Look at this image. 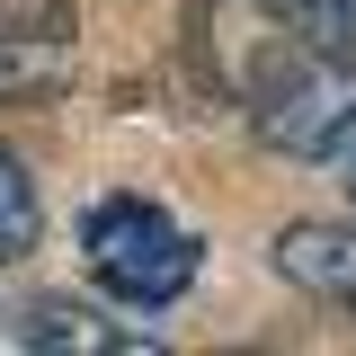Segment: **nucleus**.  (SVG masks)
Masks as SVG:
<instances>
[{
  "label": "nucleus",
  "instance_id": "obj_5",
  "mask_svg": "<svg viewBox=\"0 0 356 356\" xmlns=\"http://www.w3.org/2000/svg\"><path fill=\"white\" fill-rule=\"evenodd\" d=\"M276 276H294L303 294L321 303H356V222H294V232H276Z\"/></svg>",
  "mask_w": 356,
  "mask_h": 356
},
{
  "label": "nucleus",
  "instance_id": "obj_7",
  "mask_svg": "<svg viewBox=\"0 0 356 356\" xmlns=\"http://www.w3.org/2000/svg\"><path fill=\"white\" fill-rule=\"evenodd\" d=\"M339 54L356 63V0H348V18H339Z\"/></svg>",
  "mask_w": 356,
  "mask_h": 356
},
{
  "label": "nucleus",
  "instance_id": "obj_6",
  "mask_svg": "<svg viewBox=\"0 0 356 356\" xmlns=\"http://www.w3.org/2000/svg\"><path fill=\"white\" fill-rule=\"evenodd\" d=\"M36 232H44L36 178H27V161H18V152H0V267L27 259V250H36Z\"/></svg>",
  "mask_w": 356,
  "mask_h": 356
},
{
  "label": "nucleus",
  "instance_id": "obj_9",
  "mask_svg": "<svg viewBox=\"0 0 356 356\" xmlns=\"http://www.w3.org/2000/svg\"><path fill=\"white\" fill-rule=\"evenodd\" d=\"M348 312H356V303H348Z\"/></svg>",
  "mask_w": 356,
  "mask_h": 356
},
{
  "label": "nucleus",
  "instance_id": "obj_2",
  "mask_svg": "<svg viewBox=\"0 0 356 356\" xmlns=\"http://www.w3.org/2000/svg\"><path fill=\"white\" fill-rule=\"evenodd\" d=\"M89 276L134 312H161L187 294V276H196V232L178 214H161L152 196H107V205H89Z\"/></svg>",
  "mask_w": 356,
  "mask_h": 356
},
{
  "label": "nucleus",
  "instance_id": "obj_4",
  "mask_svg": "<svg viewBox=\"0 0 356 356\" xmlns=\"http://www.w3.org/2000/svg\"><path fill=\"white\" fill-rule=\"evenodd\" d=\"M18 348H36V356H134V348H161V339H152V330H125V321H107L98 303L36 294V303L18 312Z\"/></svg>",
  "mask_w": 356,
  "mask_h": 356
},
{
  "label": "nucleus",
  "instance_id": "obj_3",
  "mask_svg": "<svg viewBox=\"0 0 356 356\" xmlns=\"http://www.w3.org/2000/svg\"><path fill=\"white\" fill-rule=\"evenodd\" d=\"M81 63V18L72 0H0V107L9 98H54Z\"/></svg>",
  "mask_w": 356,
  "mask_h": 356
},
{
  "label": "nucleus",
  "instance_id": "obj_1",
  "mask_svg": "<svg viewBox=\"0 0 356 356\" xmlns=\"http://www.w3.org/2000/svg\"><path fill=\"white\" fill-rule=\"evenodd\" d=\"M241 116L259 125L267 152L348 170L356 161V63L330 44H285L276 63H259L241 81Z\"/></svg>",
  "mask_w": 356,
  "mask_h": 356
},
{
  "label": "nucleus",
  "instance_id": "obj_8",
  "mask_svg": "<svg viewBox=\"0 0 356 356\" xmlns=\"http://www.w3.org/2000/svg\"><path fill=\"white\" fill-rule=\"evenodd\" d=\"M348 205H356V161H348Z\"/></svg>",
  "mask_w": 356,
  "mask_h": 356
}]
</instances>
